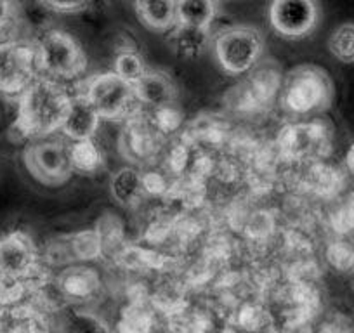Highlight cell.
<instances>
[{"mask_svg":"<svg viewBox=\"0 0 354 333\" xmlns=\"http://www.w3.org/2000/svg\"><path fill=\"white\" fill-rule=\"evenodd\" d=\"M73 96L59 82L39 77L19 96L15 129L23 137H47L61 131L66 122Z\"/></svg>","mask_w":354,"mask_h":333,"instance_id":"obj_1","label":"cell"},{"mask_svg":"<svg viewBox=\"0 0 354 333\" xmlns=\"http://www.w3.org/2000/svg\"><path fill=\"white\" fill-rule=\"evenodd\" d=\"M80 94L101 120H132L142 108L134 84L118 77L115 71L97 73L85 80Z\"/></svg>","mask_w":354,"mask_h":333,"instance_id":"obj_2","label":"cell"},{"mask_svg":"<svg viewBox=\"0 0 354 333\" xmlns=\"http://www.w3.org/2000/svg\"><path fill=\"white\" fill-rule=\"evenodd\" d=\"M333 87L328 75L318 66H297L287 75L281 89L283 108L295 115L322 111L332 103Z\"/></svg>","mask_w":354,"mask_h":333,"instance_id":"obj_3","label":"cell"},{"mask_svg":"<svg viewBox=\"0 0 354 333\" xmlns=\"http://www.w3.org/2000/svg\"><path fill=\"white\" fill-rule=\"evenodd\" d=\"M42 77L50 80H71L87 68V56L73 35L64 30L50 28L35 42Z\"/></svg>","mask_w":354,"mask_h":333,"instance_id":"obj_4","label":"cell"},{"mask_svg":"<svg viewBox=\"0 0 354 333\" xmlns=\"http://www.w3.org/2000/svg\"><path fill=\"white\" fill-rule=\"evenodd\" d=\"M264 49V37L255 26L234 25L214 39V54L226 73L243 75L257 64Z\"/></svg>","mask_w":354,"mask_h":333,"instance_id":"obj_5","label":"cell"},{"mask_svg":"<svg viewBox=\"0 0 354 333\" xmlns=\"http://www.w3.org/2000/svg\"><path fill=\"white\" fill-rule=\"evenodd\" d=\"M39 77L42 75L35 42H0V93L19 97Z\"/></svg>","mask_w":354,"mask_h":333,"instance_id":"obj_6","label":"cell"},{"mask_svg":"<svg viewBox=\"0 0 354 333\" xmlns=\"http://www.w3.org/2000/svg\"><path fill=\"white\" fill-rule=\"evenodd\" d=\"M30 174L44 184H63L73 172L70 162V146L59 141H39L25 153Z\"/></svg>","mask_w":354,"mask_h":333,"instance_id":"obj_7","label":"cell"},{"mask_svg":"<svg viewBox=\"0 0 354 333\" xmlns=\"http://www.w3.org/2000/svg\"><path fill=\"white\" fill-rule=\"evenodd\" d=\"M39 252L32 238L23 231H12L0 238V278L35 280Z\"/></svg>","mask_w":354,"mask_h":333,"instance_id":"obj_8","label":"cell"},{"mask_svg":"<svg viewBox=\"0 0 354 333\" xmlns=\"http://www.w3.org/2000/svg\"><path fill=\"white\" fill-rule=\"evenodd\" d=\"M319 9L309 0H278L270 8V23L287 39H302L316 28Z\"/></svg>","mask_w":354,"mask_h":333,"instance_id":"obj_9","label":"cell"},{"mask_svg":"<svg viewBox=\"0 0 354 333\" xmlns=\"http://www.w3.org/2000/svg\"><path fill=\"white\" fill-rule=\"evenodd\" d=\"M278 142L288 158H316L330 148V132L325 124H294L281 131Z\"/></svg>","mask_w":354,"mask_h":333,"instance_id":"obj_10","label":"cell"},{"mask_svg":"<svg viewBox=\"0 0 354 333\" xmlns=\"http://www.w3.org/2000/svg\"><path fill=\"white\" fill-rule=\"evenodd\" d=\"M56 288L64 301H88L100 292L101 280L94 267L70 266L56 278Z\"/></svg>","mask_w":354,"mask_h":333,"instance_id":"obj_11","label":"cell"},{"mask_svg":"<svg viewBox=\"0 0 354 333\" xmlns=\"http://www.w3.org/2000/svg\"><path fill=\"white\" fill-rule=\"evenodd\" d=\"M134 87L141 104H148L155 110L174 106V101L177 97V89L172 78L158 70L148 68L141 80L136 82Z\"/></svg>","mask_w":354,"mask_h":333,"instance_id":"obj_12","label":"cell"},{"mask_svg":"<svg viewBox=\"0 0 354 333\" xmlns=\"http://www.w3.org/2000/svg\"><path fill=\"white\" fill-rule=\"evenodd\" d=\"M101 117L96 113L91 103L85 99L82 94H77L71 99L70 113H68L66 122L63 125V134L70 139L71 142L88 141L93 139L94 134L100 127Z\"/></svg>","mask_w":354,"mask_h":333,"instance_id":"obj_13","label":"cell"},{"mask_svg":"<svg viewBox=\"0 0 354 333\" xmlns=\"http://www.w3.org/2000/svg\"><path fill=\"white\" fill-rule=\"evenodd\" d=\"M49 332L46 316L37 305L16 304L0 307V333Z\"/></svg>","mask_w":354,"mask_h":333,"instance_id":"obj_14","label":"cell"},{"mask_svg":"<svg viewBox=\"0 0 354 333\" xmlns=\"http://www.w3.org/2000/svg\"><path fill=\"white\" fill-rule=\"evenodd\" d=\"M156 129L151 122H142L138 117L129 120L127 129L124 132V148L125 153L134 162H142L149 158L156 151Z\"/></svg>","mask_w":354,"mask_h":333,"instance_id":"obj_15","label":"cell"},{"mask_svg":"<svg viewBox=\"0 0 354 333\" xmlns=\"http://www.w3.org/2000/svg\"><path fill=\"white\" fill-rule=\"evenodd\" d=\"M134 9L153 32H167L177 26V2H136Z\"/></svg>","mask_w":354,"mask_h":333,"instance_id":"obj_16","label":"cell"},{"mask_svg":"<svg viewBox=\"0 0 354 333\" xmlns=\"http://www.w3.org/2000/svg\"><path fill=\"white\" fill-rule=\"evenodd\" d=\"M169 44L174 53L183 57H198L209 46V30L192 28V26L177 25L170 32Z\"/></svg>","mask_w":354,"mask_h":333,"instance_id":"obj_17","label":"cell"},{"mask_svg":"<svg viewBox=\"0 0 354 333\" xmlns=\"http://www.w3.org/2000/svg\"><path fill=\"white\" fill-rule=\"evenodd\" d=\"M217 15V4L210 0H183L177 2V25L209 30Z\"/></svg>","mask_w":354,"mask_h":333,"instance_id":"obj_18","label":"cell"},{"mask_svg":"<svg viewBox=\"0 0 354 333\" xmlns=\"http://www.w3.org/2000/svg\"><path fill=\"white\" fill-rule=\"evenodd\" d=\"M110 191L111 196L120 205H132V203L138 202L141 193L145 191L142 189V174L134 166L122 169L111 178Z\"/></svg>","mask_w":354,"mask_h":333,"instance_id":"obj_19","label":"cell"},{"mask_svg":"<svg viewBox=\"0 0 354 333\" xmlns=\"http://www.w3.org/2000/svg\"><path fill=\"white\" fill-rule=\"evenodd\" d=\"M70 162L73 171L82 172V174H93V172L100 171V166L103 165V153H101L100 146L94 142V139L71 142Z\"/></svg>","mask_w":354,"mask_h":333,"instance_id":"obj_20","label":"cell"},{"mask_svg":"<svg viewBox=\"0 0 354 333\" xmlns=\"http://www.w3.org/2000/svg\"><path fill=\"white\" fill-rule=\"evenodd\" d=\"M328 50L340 63H354V23H342L330 33Z\"/></svg>","mask_w":354,"mask_h":333,"instance_id":"obj_21","label":"cell"},{"mask_svg":"<svg viewBox=\"0 0 354 333\" xmlns=\"http://www.w3.org/2000/svg\"><path fill=\"white\" fill-rule=\"evenodd\" d=\"M64 332L66 333H113L108 323L100 316L88 311L73 309L68 312L64 319Z\"/></svg>","mask_w":354,"mask_h":333,"instance_id":"obj_22","label":"cell"},{"mask_svg":"<svg viewBox=\"0 0 354 333\" xmlns=\"http://www.w3.org/2000/svg\"><path fill=\"white\" fill-rule=\"evenodd\" d=\"M113 68V71L118 77L131 82V84H136L138 80H141L142 75L148 71V66H146L142 56L134 49L120 50V53L117 54V57H115Z\"/></svg>","mask_w":354,"mask_h":333,"instance_id":"obj_23","label":"cell"},{"mask_svg":"<svg viewBox=\"0 0 354 333\" xmlns=\"http://www.w3.org/2000/svg\"><path fill=\"white\" fill-rule=\"evenodd\" d=\"M117 333H153V316L148 309L141 305H132L125 309Z\"/></svg>","mask_w":354,"mask_h":333,"instance_id":"obj_24","label":"cell"},{"mask_svg":"<svg viewBox=\"0 0 354 333\" xmlns=\"http://www.w3.org/2000/svg\"><path fill=\"white\" fill-rule=\"evenodd\" d=\"M103 250V240L97 231H84L71 238V252L80 260L96 259Z\"/></svg>","mask_w":354,"mask_h":333,"instance_id":"obj_25","label":"cell"},{"mask_svg":"<svg viewBox=\"0 0 354 333\" xmlns=\"http://www.w3.org/2000/svg\"><path fill=\"white\" fill-rule=\"evenodd\" d=\"M33 280H16V278H0V307L21 304L26 294L32 292Z\"/></svg>","mask_w":354,"mask_h":333,"instance_id":"obj_26","label":"cell"},{"mask_svg":"<svg viewBox=\"0 0 354 333\" xmlns=\"http://www.w3.org/2000/svg\"><path fill=\"white\" fill-rule=\"evenodd\" d=\"M326 263L340 273L354 269V247L346 240L332 241L326 248Z\"/></svg>","mask_w":354,"mask_h":333,"instance_id":"obj_27","label":"cell"},{"mask_svg":"<svg viewBox=\"0 0 354 333\" xmlns=\"http://www.w3.org/2000/svg\"><path fill=\"white\" fill-rule=\"evenodd\" d=\"M313 184L322 195H333L340 188V178L335 171L325 165H316L313 171Z\"/></svg>","mask_w":354,"mask_h":333,"instance_id":"obj_28","label":"cell"},{"mask_svg":"<svg viewBox=\"0 0 354 333\" xmlns=\"http://www.w3.org/2000/svg\"><path fill=\"white\" fill-rule=\"evenodd\" d=\"M149 122H151L153 127L160 134H170V132H174L181 125V113L174 106L160 108V110H155V113L149 118Z\"/></svg>","mask_w":354,"mask_h":333,"instance_id":"obj_29","label":"cell"},{"mask_svg":"<svg viewBox=\"0 0 354 333\" xmlns=\"http://www.w3.org/2000/svg\"><path fill=\"white\" fill-rule=\"evenodd\" d=\"M333 227L339 233H347L354 227V198L347 205H344L333 217Z\"/></svg>","mask_w":354,"mask_h":333,"instance_id":"obj_30","label":"cell"},{"mask_svg":"<svg viewBox=\"0 0 354 333\" xmlns=\"http://www.w3.org/2000/svg\"><path fill=\"white\" fill-rule=\"evenodd\" d=\"M42 6L49 9L50 12H57V15H78V12H84L91 8L88 2H46Z\"/></svg>","mask_w":354,"mask_h":333,"instance_id":"obj_31","label":"cell"},{"mask_svg":"<svg viewBox=\"0 0 354 333\" xmlns=\"http://www.w3.org/2000/svg\"><path fill=\"white\" fill-rule=\"evenodd\" d=\"M165 184H163V178L156 172H149V174L142 175V189L151 195H158L163 191Z\"/></svg>","mask_w":354,"mask_h":333,"instance_id":"obj_32","label":"cell"},{"mask_svg":"<svg viewBox=\"0 0 354 333\" xmlns=\"http://www.w3.org/2000/svg\"><path fill=\"white\" fill-rule=\"evenodd\" d=\"M12 18H15V6L11 2L0 0V30H4L6 26H9Z\"/></svg>","mask_w":354,"mask_h":333,"instance_id":"obj_33","label":"cell"},{"mask_svg":"<svg viewBox=\"0 0 354 333\" xmlns=\"http://www.w3.org/2000/svg\"><path fill=\"white\" fill-rule=\"evenodd\" d=\"M346 166L347 171L354 175V142L351 144V148L347 149V155H346Z\"/></svg>","mask_w":354,"mask_h":333,"instance_id":"obj_34","label":"cell"},{"mask_svg":"<svg viewBox=\"0 0 354 333\" xmlns=\"http://www.w3.org/2000/svg\"><path fill=\"white\" fill-rule=\"evenodd\" d=\"M39 333H49V332H39Z\"/></svg>","mask_w":354,"mask_h":333,"instance_id":"obj_35","label":"cell"}]
</instances>
